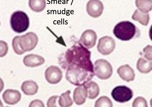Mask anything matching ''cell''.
Masks as SVG:
<instances>
[{"label": "cell", "mask_w": 152, "mask_h": 107, "mask_svg": "<svg viewBox=\"0 0 152 107\" xmlns=\"http://www.w3.org/2000/svg\"><path fill=\"white\" fill-rule=\"evenodd\" d=\"M133 94L130 89L124 85L115 87L111 92L113 98L118 102L124 103L129 101L132 98Z\"/></svg>", "instance_id": "obj_6"}, {"label": "cell", "mask_w": 152, "mask_h": 107, "mask_svg": "<svg viewBox=\"0 0 152 107\" xmlns=\"http://www.w3.org/2000/svg\"><path fill=\"white\" fill-rule=\"evenodd\" d=\"M45 76L46 80L50 84H57L61 80L62 72L58 67L51 66L45 70Z\"/></svg>", "instance_id": "obj_8"}, {"label": "cell", "mask_w": 152, "mask_h": 107, "mask_svg": "<svg viewBox=\"0 0 152 107\" xmlns=\"http://www.w3.org/2000/svg\"><path fill=\"white\" fill-rule=\"evenodd\" d=\"M149 36L151 40L152 41V25L150 27L149 31Z\"/></svg>", "instance_id": "obj_27"}, {"label": "cell", "mask_w": 152, "mask_h": 107, "mask_svg": "<svg viewBox=\"0 0 152 107\" xmlns=\"http://www.w3.org/2000/svg\"><path fill=\"white\" fill-rule=\"evenodd\" d=\"M29 6L31 10L36 12H40L45 10L46 6L45 0H30Z\"/></svg>", "instance_id": "obj_19"}, {"label": "cell", "mask_w": 152, "mask_h": 107, "mask_svg": "<svg viewBox=\"0 0 152 107\" xmlns=\"http://www.w3.org/2000/svg\"><path fill=\"white\" fill-rule=\"evenodd\" d=\"M59 97L58 96L50 97L48 100L47 107H62L59 103Z\"/></svg>", "instance_id": "obj_24"}, {"label": "cell", "mask_w": 152, "mask_h": 107, "mask_svg": "<svg viewBox=\"0 0 152 107\" xmlns=\"http://www.w3.org/2000/svg\"><path fill=\"white\" fill-rule=\"evenodd\" d=\"M97 39V36L95 31L92 29H87L82 34L80 41L84 47L90 49L95 46Z\"/></svg>", "instance_id": "obj_10"}, {"label": "cell", "mask_w": 152, "mask_h": 107, "mask_svg": "<svg viewBox=\"0 0 152 107\" xmlns=\"http://www.w3.org/2000/svg\"><path fill=\"white\" fill-rule=\"evenodd\" d=\"M115 47L114 40L111 37L105 36L99 39L97 48L100 53L107 56L114 51Z\"/></svg>", "instance_id": "obj_7"}, {"label": "cell", "mask_w": 152, "mask_h": 107, "mask_svg": "<svg viewBox=\"0 0 152 107\" xmlns=\"http://www.w3.org/2000/svg\"><path fill=\"white\" fill-rule=\"evenodd\" d=\"M132 107H148L147 101L142 97H136L132 103Z\"/></svg>", "instance_id": "obj_23"}, {"label": "cell", "mask_w": 152, "mask_h": 107, "mask_svg": "<svg viewBox=\"0 0 152 107\" xmlns=\"http://www.w3.org/2000/svg\"><path fill=\"white\" fill-rule=\"evenodd\" d=\"M38 37L33 32H29L21 36L15 37L12 42L13 50L18 55L33 50L37 45Z\"/></svg>", "instance_id": "obj_2"}, {"label": "cell", "mask_w": 152, "mask_h": 107, "mask_svg": "<svg viewBox=\"0 0 152 107\" xmlns=\"http://www.w3.org/2000/svg\"><path fill=\"white\" fill-rule=\"evenodd\" d=\"M71 93V91L68 90L60 96L59 103L62 107H70L73 104V101L70 96Z\"/></svg>", "instance_id": "obj_20"}, {"label": "cell", "mask_w": 152, "mask_h": 107, "mask_svg": "<svg viewBox=\"0 0 152 107\" xmlns=\"http://www.w3.org/2000/svg\"><path fill=\"white\" fill-rule=\"evenodd\" d=\"M2 97L6 103L13 105L20 101L21 95L20 92L17 90L8 89L4 92Z\"/></svg>", "instance_id": "obj_11"}, {"label": "cell", "mask_w": 152, "mask_h": 107, "mask_svg": "<svg viewBox=\"0 0 152 107\" xmlns=\"http://www.w3.org/2000/svg\"><path fill=\"white\" fill-rule=\"evenodd\" d=\"M144 56L148 60H152V45H148L143 50Z\"/></svg>", "instance_id": "obj_25"}, {"label": "cell", "mask_w": 152, "mask_h": 107, "mask_svg": "<svg viewBox=\"0 0 152 107\" xmlns=\"http://www.w3.org/2000/svg\"><path fill=\"white\" fill-rule=\"evenodd\" d=\"M137 68L138 71L144 74H147L152 70V60H145L140 58L137 64Z\"/></svg>", "instance_id": "obj_17"}, {"label": "cell", "mask_w": 152, "mask_h": 107, "mask_svg": "<svg viewBox=\"0 0 152 107\" xmlns=\"http://www.w3.org/2000/svg\"><path fill=\"white\" fill-rule=\"evenodd\" d=\"M135 4L139 10L144 13H148L152 10V1H136Z\"/></svg>", "instance_id": "obj_21"}, {"label": "cell", "mask_w": 152, "mask_h": 107, "mask_svg": "<svg viewBox=\"0 0 152 107\" xmlns=\"http://www.w3.org/2000/svg\"><path fill=\"white\" fill-rule=\"evenodd\" d=\"M113 104L111 100L106 96L100 97L96 100L95 107H113Z\"/></svg>", "instance_id": "obj_22"}, {"label": "cell", "mask_w": 152, "mask_h": 107, "mask_svg": "<svg viewBox=\"0 0 152 107\" xmlns=\"http://www.w3.org/2000/svg\"><path fill=\"white\" fill-rule=\"evenodd\" d=\"M150 105L151 107H152V98L150 100Z\"/></svg>", "instance_id": "obj_28"}, {"label": "cell", "mask_w": 152, "mask_h": 107, "mask_svg": "<svg viewBox=\"0 0 152 107\" xmlns=\"http://www.w3.org/2000/svg\"><path fill=\"white\" fill-rule=\"evenodd\" d=\"M117 72L124 81L129 82L134 80L135 76L134 71L128 64L120 66L118 69Z\"/></svg>", "instance_id": "obj_12"}, {"label": "cell", "mask_w": 152, "mask_h": 107, "mask_svg": "<svg viewBox=\"0 0 152 107\" xmlns=\"http://www.w3.org/2000/svg\"><path fill=\"white\" fill-rule=\"evenodd\" d=\"M38 85L32 80L24 81L21 86V90L26 95L32 96L37 93L39 89Z\"/></svg>", "instance_id": "obj_15"}, {"label": "cell", "mask_w": 152, "mask_h": 107, "mask_svg": "<svg viewBox=\"0 0 152 107\" xmlns=\"http://www.w3.org/2000/svg\"><path fill=\"white\" fill-rule=\"evenodd\" d=\"M5 107H9V106H6Z\"/></svg>", "instance_id": "obj_29"}, {"label": "cell", "mask_w": 152, "mask_h": 107, "mask_svg": "<svg viewBox=\"0 0 152 107\" xmlns=\"http://www.w3.org/2000/svg\"><path fill=\"white\" fill-rule=\"evenodd\" d=\"M87 91V97L94 99L98 96L100 92L99 85L95 82L90 81L85 85Z\"/></svg>", "instance_id": "obj_16"}, {"label": "cell", "mask_w": 152, "mask_h": 107, "mask_svg": "<svg viewBox=\"0 0 152 107\" xmlns=\"http://www.w3.org/2000/svg\"><path fill=\"white\" fill-rule=\"evenodd\" d=\"M113 32L115 37L123 41H129L140 35L139 29L129 21L118 23L114 27Z\"/></svg>", "instance_id": "obj_3"}, {"label": "cell", "mask_w": 152, "mask_h": 107, "mask_svg": "<svg viewBox=\"0 0 152 107\" xmlns=\"http://www.w3.org/2000/svg\"><path fill=\"white\" fill-rule=\"evenodd\" d=\"M28 107H45L44 104L42 100L39 99L33 100L30 103Z\"/></svg>", "instance_id": "obj_26"}, {"label": "cell", "mask_w": 152, "mask_h": 107, "mask_svg": "<svg viewBox=\"0 0 152 107\" xmlns=\"http://www.w3.org/2000/svg\"><path fill=\"white\" fill-rule=\"evenodd\" d=\"M23 61L26 66L31 68L41 66L45 62L43 57L34 54L27 55L24 57Z\"/></svg>", "instance_id": "obj_13"}, {"label": "cell", "mask_w": 152, "mask_h": 107, "mask_svg": "<svg viewBox=\"0 0 152 107\" xmlns=\"http://www.w3.org/2000/svg\"><path fill=\"white\" fill-rule=\"evenodd\" d=\"M104 10L102 2L98 0H91L88 2L86 10L88 14L94 18H98L102 15Z\"/></svg>", "instance_id": "obj_9"}, {"label": "cell", "mask_w": 152, "mask_h": 107, "mask_svg": "<svg viewBox=\"0 0 152 107\" xmlns=\"http://www.w3.org/2000/svg\"><path fill=\"white\" fill-rule=\"evenodd\" d=\"M10 23L12 29L18 33L26 31L30 25L28 15L25 12L21 11L15 12L12 15Z\"/></svg>", "instance_id": "obj_4"}, {"label": "cell", "mask_w": 152, "mask_h": 107, "mask_svg": "<svg viewBox=\"0 0 152 107\" xmlns=\"http://www.w3.org/2000/svg\"><path fill=\"white\" fill-rule=\"evenodd\" d=\"M91 52L81 43L68 49L59 60L61 65L66 69L71 66L78 70L94 73L93 64L91 60Z\"/></svg>", "instance_id": "obj_1"}, {"label": "cell", "mask_w": 152, "mask_h": 107, "mask_svg": "<svg viewBox=\"0 0 152 107\" xmlns=\"http://www.w3.org/2000/svg\"><path fill=\"white\" fill-rule=\"evenodd\" d=\"M132 19L138 21L142 25L147 26L149 22L150 17L148 13H144L138 10H136L132 17Z\"/></svg>", "instance_id": "obj_18"}, {"label": "cell", "mask_w": 152, "mask_h": 107, "mask_svg": "<svg viewBox=\"0 0 152 107\" xmlns=\"http://www.w3.org/2000/svg\"><path fill=\"white\" fill-rule=\"evenodd\" d=\"M94 72L97 77L106 80L110 78L113 74V68L107 61L99 59L94 63Z\"/></svg>", "instance_id": "obj_5"}, {"label": "cell", "mask_w": 152, "mask_h": 107, "mask_svg": "<svg viewBox=\"0 0 152 107\" xmlns=\"http://www.w3.org/2000/svg\"><path fill=\"white\" fill-rule=\"evenodd\" d=\"M87 94L85 85L79 86L76 88L73 94L74 100L76 104L81 105L86 102Z\"/></svg>", "instance_id": "obj_14"}]
</instances>
